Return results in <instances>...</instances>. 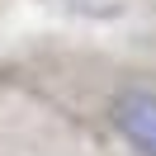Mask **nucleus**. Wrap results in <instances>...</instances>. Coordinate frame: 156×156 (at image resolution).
<instances>
[{
  "mask_svg": "<svg viewBox=\"0 0 156 156\" xmlns=\"http://www.w3.org/2000/svg\"><path fill=\"white\" fill-rule=\"evenodd\" d=\"M109 128L133 147L137 156H156V90L151 85H123L109 99Z\"/></svg>",
  "mask_w": 156,
  "mask_h": 156,
  "instance_id": "obj_1",
  "label": "nucleus"
}]
</instances>
